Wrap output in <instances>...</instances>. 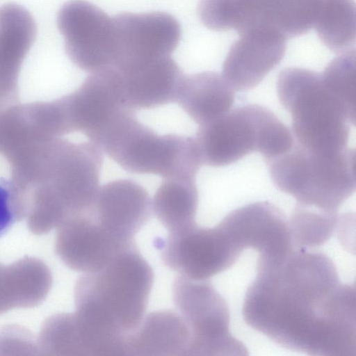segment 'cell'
<instances>
[{"instance_id": "6da1fadb", "label": "cell", "mask_w": 356, "mask_h": 356, "mask_svg": "<svg viewBox=\"0 0 356 356\" xmlns=\"http://www.w3.org/2000/svg\"><path fill=\"white\" fill-rule=\"evenodd\" d=\"M243 317L284 348L315 356H355V287L322 252L294 249L258 258Z\"/></svg>"}, {"instance_id": "7a4b0ae2", "label": "cell", "mask_w": 356, "mask_h": 356, "mask_svg": "<svg viewBox=\"0 0 356 356\" xmlns=\"http://www.w3.org/2000/svg\"><path fill=\"white\" fill-rule=\"evenodd\" d=\"M104 153L90 140H55L25 189L26 221L35 234L48 233L67 217L88 210L100 187Z\"/></svg>"}, {"instance_id": "3957f363", "label": "cell", "mask_w": 356, "mask_h": 356, "mask_svg": "<svg viewBox=\"0 0 356 356\" xmlns=\"http://www.w3.org/2000/svg\"><path fill=\"white\" fill-rule=\"evenodd\" d=\"M153 282L152 268L138 248L129 250L79 277L76 312L108 332L127 335L144 318Z\"/></svg>"}, {"instance_id": "277c9868", "label": "cell", "mask_w": 356, "mask_h": 356, "mask_svg": "<svg viewBox=\"0 0 356 356\" xmlns=\"http://www.w3.org/2000/svg\"><path fill=\"white\" fill-rule=\"evenodd\" d=\"M90 141L132 174L196 178L202 165L194 136L159 134L127 107L118 111Z\"/></svg>"}, {"instance_id": "5b68a950", "label": "cell", "mask_w": 356, "mask_h": 356, "mask_svg": "<svg viewBox=\"0 0 356 356\" xmlns=\"http://www.w3.org/2000/svg\"><path fill=\"white\" fill-rule=\"evenodd\" d=\"M266 161L275 186L294 197L298 204L337 211L355 193L353 149L312 152L294 140L288 151Z\"/></svg>"}, {"instance_id": "8992f818", "label": "cell", "mask_w": 356, "mask_h": 356, "mask_svg": "<svg viewBox=\"0 0 356 356\" xmlns=\"http://www.w3.org/2000/svg\"><path fill=\"white\" fill-rule=\"evenodd\" d=\"M280 102L291 114L295 141L307 150L346 149L350 121L325 88L321 74L300 67L282 70L277 81Z\"/></svg>"}, {"instance_id": "52a82bcc", "label": "cell", "mask_w": 356, "mask_h": 356, "mask_svg": "<svg viewBox=\"0 0 356 356\" xmlns=\"http://www.w3.org/2000/svg\"><path fill=\"white\" fill-rule=\"evenodd\" d=\"M72 133L63 96L0 113V176L12 178L51 141Z\"/></svg>"}, {"instance_id": "ba28073f", "label": "cell", "mask_w": 356, "mask_h": 356, "mask_svg": "<svg viewBox=\"0 0 356 356\" xmlns=\"http://www.w3.org/2000/svg\"><path fill=\"white\" fill-rule=\"evenodd\" d=\"M172 298L190 332L188 355H248L245 345L230 332L226 300L209 282L181 275L173 283Z\"/></svg>"}, {"instance_id": "9c48e42d", "label": "cell", "mask_w": 356, "mask_h": 356, "mask_svg": "<svg viewBox=\"0 0 356 356\" xmlns=\"http://www.w3.org/2000/svg\"><path fill=\"white\" fill-rule=\"evenodd\" d=\"M154 245L168 268L194 281H205L227 270L241 254L218 224L213 227L195 224L168 232L154 239Z\"/></svg>"}, {"instance_id": "30bf717a", "label": "cell", "mask_w": 356, "mask_h": 356, "mask_svg": "<svg viewBox=\"0 0 356 356\" xmlns=\"http://www.w3.org/2000/svg\"><path fill=\"white\" fill-rule=\"evenodd\" d=\"M275 115L263 106L247 104L200 125L194 137L202 165L225 166L259 152Z\"/></svg>"}, {"instance_id": "8fae6325", "label": "cell", "mask_w": 356, "mask_h": 356, "mask_svg": "<svg viewBox=\"0 0 356 356\" xmlns=\"http://www.w3.org/2000/svg\"><path fill=\"white\" fill-rule=\"evenodd\" d=\"M67 55L81 70L92 72L113 66L115 35L113 17L85 0L65 3L57 15Z\"/></svg>"}, {"instance_id": "7c38bea8", "label": "cell", "mask_w": 356, "mask_h": 356, "mask_svg": "<svg viewBox=\"0 0 356 356\" xmlns=\"http://www.w3.org/2000/svg\"><path fill=\"white\" fill-rule=\"evenodd\" d=\"M136 248L135 241L118 238L100 225L90 209L67 217L57 227L56 253L76 271L97 270L119 254Z\"/></svg>"}, {"instance_id": "4fadbf2b", "label": "cell", "mask_w": 356, "mask_h": 356, "mask_svg": "<svg viewBox=\"0 0 356 356\" xmlns=\"http://www.w3.org/2000/svg\"><path fill=\"white\" fill-rule=\"evenodd\" d=\"M113 19L115 67L170 56L179 42L180 24L167 13H122Z\"/></svg>"}, {"instance_id": "5bb4252c", "label": "cell", "mask_w": 356, "mask_h": 356, "mask_svg": "<svg viewBox=\"0 0 356 356\" xmlns=\"http://www.w3.org/2000/svg\"><path fill=\"white\" fill-rule=\"evenodd\" d=\"M238 34L224 60L222 76L234 91H247L257 86L279 65L287 38L265 25Z\"/></svg>"}, {"instance_id": "9a60e30c", "label": "cell", "mask_w": 356, "mask_h": 356, "mask_svg": "<svg viewBox=\"0 0 356 356\" xmlns=\"http://www.w3.org/2000/svg\"><path fill=\"white\" fill-rule=\"evenodd\" d=\"M218 225L241 252L250 248L256 250L259 257L273 258L294 250L288 220L277 207L268 202L237 208Z\"/></svg>"}, {"instance_id": "2e32d148", "label": "cell", "mask_w": 356, "mask_h": 356, "mask_svg": "<svg viewBox=\"0 0 356 356\" xmlns=\"http://www.w3.org/2000/svg\"><path fill=\"white\" fill-rule=\"evenodd\" d=\"M70 127L90 140L124 104L121 76L114 66L90 72L64 96Z\"/></svg>"}, {"instance_id": "e0dca14e", "label": "cell", "mask_w": 356, "mask_h": 356, "mask_svg": "<svg viewBox=\"0 0 356 356\" xmlns=\"http://www.w3.org/2000/svg\"><path fill=\"white\" fill-rule=\"evenodd\" d=\"M90 211L108 231L132 241L152 215V199L138 181L117 179L100 186Z\"/></svg>"}, {"instance_id": "ac0fdd59", "label": "cell", "mask_w": 356, "mask_h": 356, "mask_svg": "<svg viewBox=\"0 0 356 356\" xmlns=\"http://www.w3.org/2000/svg\"><path fill=\"white\" fill-rule=\"evenodd\" d=\"M125 106L147 110L177 102L184 74L170 57L135 62L116 67Z\"/></svg>"}, {"instance_id": "d6986e66", "label": "cell", "mask_w": 356, "mask_h": 356, "mask_svg": "<svg viewBox=\"0 0 356 356\" xmlns=\"http://www.w3.org/2000/svg\"><path fill=\"white\" fill-rule=\"evenodd\" d=\"M37 35L29 11L15 3L0 7V111L18 103L22 65Z\"/></svg>"}, {"instance_id": "ffe728a7", "label": "cell", "mask_w": 356, "mask_h": 356, "mask_svg": "<svg viewBox=\"0 0 356 356\" xmlns=\"http://www.w3.org/2000/svg\"><path fill=\"white\" fill-rule=\"evenodd\" d=\"M191 335L183 317L164 309L149 313L126 337V355H188Z\"/></svg>"}, {"instance_id": "44dd1931", "label": "cell", "mask_w": 356, "mask_h": 356, "mask_svg": "<svg viewBox=\"0 0 356 356\" xmlns=\"http://www.w3.org/2000/svg\"><path fill=\"white\" fill-rule=\"evenodd\" d=\"M234 102V91L222 76L206 71L184 75L176 102L200 126L227 113Z\"/></svg>"}, {"instance_id": "7402d4cb", "label": "cell", "mask_w": 356, "mask_h": 356, "mask_svg": "<svg viewBox=\"0 0 356 356\" xmlns=\"http://www.w3.org/2000/svg\"><path fill=\"white\" fill-rule=\"evenodd\" d=\"M198 189L195 178L163 179L152 199L159 221L173 232L196 224Z\"/></svg>"}, {"instance_id": "603a6c76", "label": "cell", "mask_w": 356, "mask_h": 356, "mask_svg": "<svg viewBox=\"0 0 356 356\" xmlns=\"http://www.w3.org/2000/svg\"><path fill=\"white\" fill-rule=\"evenodd\" d=\"M354 0H321L314 27L322 43L334 53L354 49L356 35Z\"/></svg>"}, {"instance_id": "cb8c5ba5", "label": "cell", "mask_w": 356, "mask_h": 356, "mask_svg": "<svg viewBox=\"0 0 356 356\" xmlns=\"http://www.w3.org/2000/svg\"><path fill=\"white\" fill-rule=\"evenodd\" d=\"M14 307L32 308L40 305L47 296L52 275L40 259L24 257L8 265Z\"/></svg>"}, {"instance_id": "d4e9b609", "label": "cell", "mask_w": 356, "mask_h": 356, "mask_svg": "<svg viewBox=\"0 0 356 356\" xmlns=\"http://www.w3.org/2000/svg\"><path fill=\"white\" fill-rule=\"evenodd\" d=\"M342 217L337 211L296 204L288 226L294 249L310 250L327 241L333 235Z\"/></svg>"}, {"instance_id": "484cf974", "label": "cell", "mask_w": 356, "mask_h": 356, "mask_svg": "<svg viewBox=\"0 0 356 356\" xmlns=\"http://www.w3.org/2000/svg\"><path fill=\"white\" fill-rule=\"evenodd\" d=\"M355 49L333 58L321 74L323 85L339 104L350 124L355 125L356 115Z\"/></svg>"}, {"instance_id": "4316f807", "label": "cell", "mask_w": 356, "mask_h": 356, "mask_svg": "<svg viewBox=\"0 0 356 356\" xmlns=\"http://www.w3.org/2000/svg\"><path fill=\"white\" fill-rule=\"evenodd\" d=\"M38 346L44 355L86 356L74 312L48 318L42 327Z\"/></svg>"}, {"instance_id": "83f0119b", "label": "cell", "mask_w": 356, "mask_h": 356, "mask_svg": "<svg viewBox=\"0 0 356 356\" xmlns=\"http://www.w3.org/2000/svg\"><path fill=\"white\" fill-rule=\"evenodd\" d=\"M26 212L24 192L10 179L0 176V238L26 218Z\"/></svg>"}, {"instance_id": "f1b7e54d", "label": "cell", "mask_w": 356, "mask_h": 356, "mask_svg": "<svg viewBox=\"0 0 356 356\" xmlns=\"http://www.w3.org/2000/svg\"><path fill=\"white\" fill-rule=\"evenodd\" d=\"M197 12L202 24L208 29L232 30L229 0H199Z\"/></svg>"}, {"instance_id": "f546056e", "label": "cell", "mask_w": 356, "mask_h": 356, "mask_svg": "<svg viewBox=\"0 0 356 356\" xmlns=\"http://www.w3.org/2000/svg\"><path fill=\"white\" fill-rule=\"evenodd\" d=\"M13 309L11 302L6 266L0 264V314Z\"/></svg>"}]
</instances>
